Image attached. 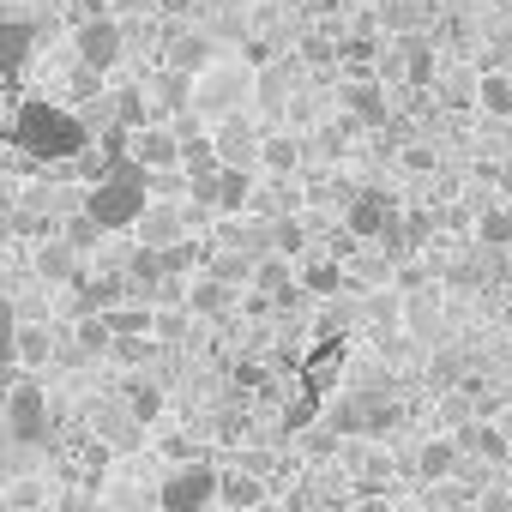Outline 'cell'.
<instances>
[{
    "instance_id": "47",
    "label": "cell",
    "mask_w": 512,
    "mask_h": 512,
    "mask_svg": "<svg viewBox=\"0 0 512 512\" xmlns=\"http://www.w3.org/2000/svg\"><path fill=\"white\" fill-rule=\"evenodd\" d=\"M0 404H7V380H0Z\"/></svg>"
},
{
    "instance_id": "21",
    "label": "cell",
    "mask_w": 512,
    "mask_h": 512,
    "mask_svg": "<svg viewBox=\"0 0 512 512\" xmlns=\"http://www.w3.org/2000/svg\"><path fill=\"white\" fill-rule=\"evenodd\" d=\"M205 272H211V278H223V284H235V290H247V284H253V253H247V247H223V241H217V247L205 253Z\"/></svg>"
},
{
    "instance_id": "18",
    "label": "cell",
    "mask_w": 512,
    "mask_h": 512,
    "mask_svg": "<svg viewBox=\"0 0 512 512\" xmlns=\"http://www.w3.org/2000/svg\"><path fill=\"white\" fill-rule=\"evenodd\" d=\"M253 187H260V175H253V169L223 163V169H217V211H223V217L247 211V205H253Z\"/></svg>"
},
{
    "instance_id": "42",
    "label": "cell",
    "mask_w": 512,
    "mask_h": 512,
    "mask_svg": "<svg viewBox=\"0 0 512 512\" xmlns=\"http://www.w3.org/2000/svg\"><path fill=\"white\" fill-rule=\"evenodd\" d=\"M7 500H19V506H31V500H43V488H37V482H19V488H13Z\"/></svg>"
},
{
    "instance_id": "32",
    "label": "cell",
    "mask_w": 512,
    "mask_h": 512,
    "mask_svg": "<svg viewBox=\"0 0 512 512\" xmlns=\"http://www.w3.org/2000/svg\"><path fill=\"white\" fill-rule=\"evenodd\" d=\"M181 169H187V175L217 169V145H211V133H187V139H181Z\"/></svg>"
},
{
    "instance_id": "17",
    "label": "cell",
    "mask_w": 512,
    "mask_h": 512,
    "mask_svg": "<svg viewBox=\"0 0 512 512\" xmlns=\"http://www.w3.org/2000/svg\"><path fill=\"white\" fill-rule=\"evenodd\" d=\"M217 500L223 506H260L266 500V476H253L247 464H229V470H217Z\"/></svg>"
},
{
    "instance_id": "20",
    "label": "cell",
    "mask_w": 512,
    "mask_h": 512,
    "mask_svg": "<svg viewBox=\"0 0 512 512\" xmlns=\"http://www.w3.org/2000/svg\"><path fill=\"white\" fill-rule=\"evenodd\" d=\"M205 61H211V43H205L199 31H181V25H175V31L163 37V67H181V73H199Z\"/></svg>"
},
{
    "instance_id": "25",
    "label": "cell",
    "mask_w": 512,
    "mask_h": 512,
    "mask_svg": "<svg viewBox=\"0 0 512 512\" xmlns=\"http://www.w3.org/2000/svg\"><path fill=\"white\" fill-rule=\"evenodd\" d=\"M476 109H488L494 121H512V79L506 73H482L476 79Z\"/></svg>"
},
{
    "instance_id": "46",
    "label": "cell",
    "mask_w": 512,
    "mask_h": 512,
    "mask_svg": "<svg viewBox=\"0 0 512 512\" xmlns=\"http://www.w3.org/2000/svg\"><path fill=\"white\" fill-rule=\"evenodd\" d=\"M0 199H7V175H0Z\"/></svg>"
},
{
    "instance_id": "31",
    "label": "cell",
    "mask_w": 512,
    "mask_h": 512,
    "mask_svg": "<svg viewBox=\"0 0 512 512\" xmlns=\"http://www.w3.org/2000/svg\"><path fill=\"white\" fill-rule=\"evenodd\" d=\"M187 332H193V314H187V308H157V314H151V338L187 344Z\"/></svg>"
},
{
    "instance_id": "12",
    "label": "cell",
    "mask_w": 512,
    "mask_h": 512,
    "mask_svg": "<svg viewBox=\"0 0 512 512\" xmlns=\"http://www.w3.org/2000/svg\"><path fill=\"white\" fill-rule=\"evenodd\" d=\"M253 97H260L272 115H284V109L302 97V61H272L260 79H253Z\"/></svg>"
},
{
    "instance_id": "2",
    "label": "cell",
    "mask_w": 512,
    "mask_h": 512,
    "mask_svg": "<svg viewBox=\"0 0 512 512\" xmlns=\"http://www.w3.org/2000/svg\"><path fill=\"white\" fill-rule=\"evenodd\" d=\"M151 187H145V169H121V175H97L91 193H85V211L103 223V229H133L139 211H145Z\"/></svg>"
},
{
    "instance_id": "29",
    "label": "cell",
    "mask_w": 512,
    "mask_h": 512,
    "mask_svg": "<svg viewBox=\"0 0 512 512\" xmlns=\"http://www.w3.org/2000/svg\"><path fill=\"white\" fill-rule=\"evenodd\" d=\"M476 241H488V247H512V211H506V205H482V217H476Z\"/></svg>"
},
{
    "instance_id": "6",
    "label": "cell",
    "mask_w": 512,
    "mask_h": 512,
    "mask_svg": "<svg viewBox=\"0 0 512 512\" xmlns=\"http://www.w3.org/2000/svg\"><path fill=\"white\" fill-rule=\"evenodd\" d=\"M121 49H127V31H121L115 13H91V19L73 31V55H79V67H91V73H109V67L121 61Z\"/></svg>"
},
{
    "instance_id": "13",
    "label": "cell",
    "mask_w": 512,
    "mask_h": 512,
    "mask_svg": "<svg viewBox=\"0 0 512 512\" xmlns=\"http://www.w3.org/2000/svg\"><path fill=\"white\" fill-rule=\"evenodd\" d=\"M127 151H133L145 169H169V163H181V139H175V127H157V121L133 127V133H127Z\"/></svg>"
},
{
    "instance_id": "26",
    "label": "cell",
    "mask_w": 512,
    "mask_h": 512,
    "mask_svg": "<svg viewBox=\"0 0 512 512\" xmlns=\"http://www.w3.org/2000/svg\"><path fill=\"white\" fill-rule=\"evenodd\" d=\"M121 398H127V410H133L145 428L163 416V386H157V380H127V386H121Z\"/></svg>"
},
{
    "instance_id": "8",
    "label": "cell",
    "mask_w": 512,
    "mask_h": 512,
    "mask_svg": "<svg viewBox=\"0 0 512 512\" xmlns=\"http://www.w3.org/2000/svg\"><path fill=\"white\" fill-rule=\"evenodd\" d=\"M260 127L253 121H241V109L235 115H223L217 121V133H211V145H217V163H241V169H260Z\"/></svg>"
},
{
    "instance_id": "10",
    "label": "cell",
    "mask_w": 512,
    "mask_h": 512,
    "mask_svg": "<svg viewBox=\"0 0 512 512\" xmlns=\"http://www.w3.org/2000/svg\"><path fill=\"white\" fill-rule=\"evenodd\" d=\"M133 229H139V241H145V247H175V241L187 235V199H181V205H169V199H157V193H151Z\"/></svg>"
},
{
    "instance_id": "45",
    "label": "cell",
    "mask_w": 512,
    "mask_h": 512,
    "mask_svg": "<svg viewBox=\"0 0 512 512\" xmlns=\"http://www.w3.org/2000/svg\"><path fill=\"white\" fill-rule=\"evenodd\" d=\"M500 320H506V332H512V302H506V314H500Z\"/></svg>"
},
{
    "instance_id": "34",
    "label": "cell",
    "mask_w": 512,
    "mask_h": 512,
    "mask_svg": "<svg viewBox=\"0 0 512 512\" xmlns=\"http://www.w3.org/2000/svg\"><path fill=\"white\" fill-rule=\"evenodd\" d=\"M19 362V308L0 296V368H13Z\"/></svg>"
},
{
    "instance_id": "27",
    "label": "cell",
    "mask_w": 512,
    "mask_h": 512,
    "mask_svg": "<svg viewBox=\"0 0 512 512\" xmlns=\"http://www.w3.org/2000/svg\"><path fill=\"white\" fill-rule=\"evenodd\" d=\"M416 470H422L428 482H446V476L458 470V440H428V446L416 452Z\"/></svg>"
},
{
    "instance_id": "1",
    "label": "cell",
    "mask_w": 512,
    "mask_h": 512,
    "mask_svg": "<svg viewBox=\"0 0 512 512\" xmlns=\"http://www.w3.org/2000/svg\"><path fill=\"white\" fill-rule=\"evenodd\" d=\"M13 145L31 163H73L91 145V121L73 115V109H61V103H25L13 115Z\"/></svg>"
},
{
    "instance_id": "28",
    "label": "cell",
    "mask_w": 512,
    "mask_h": 512,
    "mask_svg": "<svg viewBox=\"0 0 512 512\" xmlns=\"http://www.w3.org/2000/svg\"><path fill=\"white\" fill-rule=\"evenodd\" d=\"M302 290L308 296H338L344 290V266L338 260H308L302 266Z\"/></svg>"
},
{
    "instance_id": "22",
    "label": "cell",
    "mask_w": 512,
    "mask_h": 512,
    "mask_svg": "<svg viewBox=\"0 0 512 512\" xmlns=\"http://www.w3.org/2000/svg\"><path fill=\"white\" fill-rule=\"evenodd\" d=\"M55 332L43 320H19V368H49L55 362Z\"/></svg>"
},
{
    "instance_id": "3",
    "label": "cell",
    "mask_w": 512,
    "mask_h": 512,
    "mask_svg": "<svg viewBox=\"0 0 512 512\" xmlns=\"http://www.w3.org/2000/svg\"><path fill=\"white\" fill-rule=\"evenodd\" d=\"M0 416H7L13 446H49V434H55L49 398H43L37 380H13V386H7V404H0Z\"/></svg>"
},
{
    "instance_id": "19",
    "label": "cell",
    "mask_w": 512,
    "mask_h": 512,
    "mask_svg": "<svg viewBox=\"0 0 512 512\" xmlns=\"http://www.w3.org/2000/svg\"><path fill=\"white\" fill-rule=\"evenodd\" d=\"M392 43H398V55H404V85H434V67H440V61H434V43H428L422 31H398Z\"/></svg>"
},
{
    "instance_id": "15",
    "label": "cell",
    "mask_w": 512,
    "mask_h": 512,
    "mask_svg": "<svg viewBox=\"0 0 512 512\" xmlns=\"http://www.w3.org/2000/svg\"><path fill=\"white\" fill-rule=\"evenodd\" d=\"M91 422H97V434H103V446H109V452H127V446H139V440H145V422L127 410V398H121V404L91 410Z\"/></svg>"
},
{
    "instance_id": "43",
    "label": "cell",
    "mask_w": 512,
    "mask_h": 512,
    "mask_svg": "<svg viewBox=\"0 0 512 512\" xmlns=\"http://www.w3.org/2000/svg\"><path fill=\"white\" fill-rule=\"evenodd\" d=\"M157 13H169V19H187V13H193V0H157Z\"/></svg>"
},
{
    "instance_id": "44",
    "label": "cell",
    "mask_w": 512,
    "mask_h": 512,
    "mask_svg": "<svg viewBox=\"0 0 512 512\" xmlns=\"http://www.w3.org/2000/svg\"><path fill=\"white\" fill-rule=\"evenodd\" d=\"M13 446V434H7V416H0V452H7Z\"/></svg>"
},
{
    "instance_id": "35",
    "label": "cell",
    "mask_w": 512,
    "mask_h": 512,
    "mask_svg": "<svg viewBox=\"0 0 512 512\" xmlns=\"http://www.w3.org/2000/svg\"><path fill=\"white\" fill-rule=\"evenodd\" d=\"M109 338H115V332H109L103 314H85V320H79V350H85V356H109Z\"/></svg>"
},
{
    "instance_id": "9",
    "label": "cell",
    "mask_w": 512,
    "mask_h": 512,
    "mask_svg": "<svg viewBox=\"0 0 512 512\" xmlns=\"http://www.w3.org/2000/svg\"><path fill=\"white\" fill-rule=\"evenodd\" d=\"M392 217H398V205H392L386 193H374V187H362V193L344 205V229H350V241H380Z\"/></svg>"
},
{
    "instance_id": "24",
    "label": "cell",
    "mask_w": 512,
    "mask_h": 512,
    "mask_svg": "<svg viewBox=\"0 0 512 512\" xmlns=\"http://www.w3.org/2000/svg\"><path fill=\"white\" fill-rule=\"evenodd\" d=\"M31 43H37V31H31V25H19V19L0 25V73H19V67H25V55H31Z\"/></svg>"
},
{
    "instance_id": "40",
    "label": "cell",
    "mask_w": 512,
    "mask_h": 512,
    "mask_svg": "<svg viewBox=\"0 0 512 512\" xmlns=\"http://www.w3.org/2000/svg\"><path fill=\"white\" fill-rule=\"evenodd\" d=\"M235 464H247V470H253V476H272V452H241V458H235Z\"/></svg>"
},
{
    "instance_id": "41",
    "label": "cell",
    "mask_w": 512,
    "mask_h": 512,
    "mask_svg": "<svg viewBox=\"0 0 512 512\" xmlns=\"http://www.w3.org/2000/svg\"><path fill=\"white\" fill-rule=\"evenodd\" d=\"M404 163H410V169H434V163H440V157H434V151H428V145H410V151H404Z\"/></svg>"
},
{
    "instance_id": "30",
    "label": "cell",
    "mask_w": 512,
    "mask_h": 512,
    "mask_svg": "<svg viewBox=\"0 0 512 512\" xmlns=\"http://www.w3.org/2000/svg\"><path fill=\"white\" fill-rule=\"evenodd\" d=\"M308 247V229H302V217H272V253H284V260H296V253Z\"/></svg>"
},
{
    "instance_id": "11",
    "label": "cell",
    "mask_w": 512,
    "mask_h": 512,
    "mask_svg": "<svg viewBox=\"0 0 512 512\" xmlns=\"http://www.w3.org/2000/svg\"><path fill=\"white\" fill-rule=\"evenodd\" d=\"M187 314L193 320H229V308L241 302V290L235 284H223V278H211V272H193V284H187Z\"/></svg>"
},
{
    "instance_id": "23",
    "label": "cell",
    "mask_w": 512,
    "mask_h": 512,
    "mask_svg": "<svg viewBox=\"0 0 512 512\" xmlns=\"http://www.w3.org/2000/svg\"><path fill=\"white\" fill-rule=\"evenodd\" d=\"M296 163H302V139H296V133H266V139H260V169L290 175Z\"/></svg>"
},
{
    "instance_id": "33",
    "label": "cell",
    "mask_w": 512,
    "mask_h": 512,
    "mask_svg": "<svg viewBox=\"0 0 512 512\" xmlns=\"http://www.w3.org/2000/svg\"><path fill=\"white\" fill-rule=\"evenodd\" d=\"M61 235H67L79 253H91V247H103V235H109V229H103L91 211H79V217H67V229H61Z\"/></svg>"
},
{
    "instance_id": "7",
    "label": "cell",
    "mask_w": 512,
    "mask_h": 512,
    "mask_svg": "<svg viewBox=\"0 0 512 512\" xmlns=\"http://www.w3.org/2000/svg\"><path fill=\"white\" fill-rule=\"evenodd\" d=\"M79 260L85 253L67 241V235H43V247L31 253V278L37 284H49V290H67V284H79L85 272H79Z\"/></svg>"
},
{
    "instance_id": "38",
    "label": "cell",
    "mask_w": 512,
    "mask_h": 512,
    "mask_svg": "<svg viewBox=\"0 0 512 512\" xmlns=\"http://www.w3.org/2000/svg\"><path fill=\"white\" fill-rule=\"evenodd\" d=\"M308 368H314V374H308V386H314V392H326V386H332V368H344V356H338V350H320Z\"/></svg>"
},
{
    "instance_id": "16",
    "label": "cell",
    "mask_w": 512,
    "mask_h": 512,
    "mask_svg": "<svg viewBox=\"0 0 512 512\" xmlns=\"http://www.w3.org/2000/svg\"><path fill=\"white\" fill-rule=\"evenodd\" d=\"M145 97H151V109H163V115H181V109H193V73H181V67H163V73L145 85Z\"/></svg>"
},
{
    "instance_id": "37",
    "label": "cell",
    "mask_w": 512,
    "mask_h": 512,
    "mask_svg": "<svg viewBox=\"0 0 512 512\" xmlns=\"http://www.w3.org/2000/svg\"><path fill=\"white\" fill-rule=\"evenodd\" d=\"M398 314H404V302H398V296H368V320H374V326H386V332H392V326H398Z\"/></svg>"
},
{
    "instance_id": "39",
    "label": "cell",
    "mask_w": 512,
    "mask_h": 512,
    "mask_svg": "<svg viewBox=\"0 0 512 512\" xmlns=\"http://www.w3.org/2000/svg\"><path fill=\"white\" fill-rule=\"evenodd\" d=\"M115 19H133V13H157V0H109Z\"/></svg>"
},
{
    "instance_id": "14",
    "label": "cell",
    "mask_w": 512,
    "mask_h": 512,
    "mask_svg": "<svg viewBox=\"0 0 512 512\" xmlns=\"http://www.w3.org/2000/svg\"><path fill=\"white\" fill-rule=\"evenodd\" d=\"M338 103H344L350 121H362V127H386V85H380V79H350V85L338 91Z\"/></svg>"
},
{
    "instance_id": "36",
    "label": "cell",
    "mask_w": 512,
    "mask_h": 512,
    "mask_svg": "<svg viewBox=\"0 0 512 512\" xmlns=\"http://www.w3.org/2000/svg\"><path fill=\"white\" fill-rule=\"evenodd\" d=\"M302 61L326 67V61H338V43H332V37H320V31H308V37H302Z\"/></svg>"
},
{
    "instance_id": "5",
    "label": "cell",
    "mask_w": 512,
    "mask_h": 512,
    "mask_svg": "<svg viewBox=\"0 0 512 512\" xmlns=\"http://www.w3.org/2000/svg\"><path fill=\"white\" fill-rule=\"evenodd\" d=\"M163 512H205L217 506V464H175L157 488Z\"/></svg>"
},
{
    "instance_id": "4",
    "label": "cell",
    "mask_w": 512,
    "mask_h": 512,
    "mask_svg": "<svg viewBox=\"0 0 512 512\" xmlns=\"http://www.w3.org/2000/svg\"><path fill=\"white\" fill-rule=\"evenodd\" d=\"M247 91H253V73L247 67H205L199 79H193V109H199V121L205 115H235L241 103H247Z\"/></svg>"
}]
</instances>
